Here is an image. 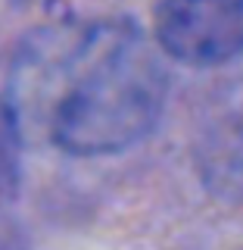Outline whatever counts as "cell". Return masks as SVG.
Instances as JSON below:
<instances>
[{"label":"cell","mask_w":243,"mask_h":250,"mask_svg":"<svg viewBox=\"0 0 243 250\" xmlns=\"http://www.w3.org/2000/svg\"><path fill=\"white\" fill-rule=\"evenodd\" d=\"M66 84L50 106V141L72 156L128 150L156 125L168 78L131 28H91L62 60Z\"/></svg>","instance_id":"obj_1"},{"label":"cell","mask_w":243,"mask_h":250,"mask_svg":"<svg viewBox=\"0 0 243 250\" xmlns=\"http://www.w3.org/2000/svg\"><path fill=\"white\" fill-rule=\"evenodd\" d=\"M153 28L162 53L212 69L243 53V0H159Z\"/></svg>","instance_id":"obj_2"},{"label":"cell","mask_w":243,"mask_h":250,"mask_svg":"<svg viewBox=\"0 0 243 250\" xmlns=\"http://www.w3.org/2000/svg\"><path fill=\"white\" fill-rule=\"evenodd\" d=\"M22 182V125L6 100H0V209L6 207Z\"/></svg>","instance_id":"obj_3"},{"label":"cell","mask_w":243,"mask_h":250,"mask_svg":"<svg viewBox=\"0 0 243 250\" xmlns=\"http://www.w3.org/2000/svg\"><path fill=\"white\" fill-rule=\"evenodd\" d=\"M16 3H28V0H16Z\"/></svg>","instance_id":"obj_4"}]
</instances>
